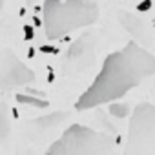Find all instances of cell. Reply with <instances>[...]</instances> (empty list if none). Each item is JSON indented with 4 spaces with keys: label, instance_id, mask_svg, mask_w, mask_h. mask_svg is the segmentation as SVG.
I'll use <instances>...</instances> for the list:
<instances>
[{
    "label": "cell",
    "instance_id": "obj_9",
    "mask_svg": "<svg viewBox=\"0 0 155 155\" xmlns=\"http://www.w3.org/2000/svg\"><path fill=\"white\" fill-rule=\"evenodd\" d=\"M17 102L18 104H26V106H33V108H48V101L31 93H18L17 95Z\"/></svg>",
    "mask_w": 155,
    "mask_h": 155
},
{
    "label": "cell",
    "instance_id": "obj_13",
    "mask_svg": "<svg viewBox=\"0 0 155 155\" xmlns=\"http://www.w3.org/2000/svg\"><path fill=\"white\" fill-rule=\"evenodd\" d=\"M151 8V0H142V2L137 6V11H140V13H144V11H148Z\"/></svg>",
    "mask_w": 155,
    "mask_h": 155
},
{
    "label": "cell",
    "instance_id": "obj_17",
    "mask_svg": "<svg viewBox=\"0 0 155 155\" xmlns=\"http://www.w3.org/2000/svg\"><path fill=\"white\" fill-rule=\"evenodd\" d=\"M26 155H33V153H26Z\"/></svg>",
    "mask_w": 155,
    "mask_h": 155
},
{
    "label": "cell",
    "instance_id": "obj_3",
    "mask_svg": "<svg viewBox=\"0 0 155 155\" xmlns=\"http://www.w3.org/2000/svg\"><path fill=\"white\" fill-rule=\"evenodd\" d=\"M113 148L111 135L73 124L49 146L46 155H113Z\"/></svg>",
    "mask_w": 155,
    "mask_h": 155
},
{
    "label": "cell",
    "instance_id": "obj_4",
    "mask_svg": "<svg viewBox=\"0 0 155 155\" xmlns=\"http://www.w3.org/2000/svg\"><path fill=\"white\" fill-rule=\"evenodd\" d=\"M124 155H155V106L140 102L131 113Z\"/></svg>",
    "mask_w": 155,
    "mask_h": 155
},
{
    "label": "cell",
    "instance_id": "obj_14",
    "mask_svg": "<svg viewBox=\"0 0 155 155\" xmlns=\"http://www.w3.org/2000/svg\"><path fill=\"white\" fill-rule=\"evenodd\" d=\"M40 51L42 53H57V48H53V46H40Z\"/></svg>",
    "mask_w": 155,
    "mask_h": 155
},
{
    "label": "cell",
    "instance_id": "obj_2",
    "mask_svg": "<svg viewBox=\"0 0 155 155\" xmlns=\"http://www.w3.org/2000/svg\"><path fill=\"white\" fill-rule=\"evenodd\" d=\"M97 18V0H44L42 6V26L49 40L62 38L75 29L93 24Z\"/></svg>",
    "mask_w": 155,
    "mask_h": 155
},
{
    "label": "cell",
    "instance_id": "obj_11",
    "mask_svg": "<svg viewBox=\"0 0 155 155\" xmlns=\"http://www.w3.org/2000/svg\"><path fill=\"white\" fill-rule=\"evenodd\" d=\"M130 106L128 104H120V102H111V106H110V113L113 115V117H119V119H122V117H128L130 115Z\"/></svg>",
    "mask_w": 155,
    "mask_h": 155
},
{
    "label": "cell",
    "instance_id": "obj_15",
    "mask_svg": "<svg viewBox=\"0 0 155 155\" xmlns=\"http://www.w3.org/2000/svg\"><path fill=\"white\" fill-rule=\"evenodd\" d=\"M2 8H4V0H0V11H2Z\"/></svg>",
    "mask_w": 155,
    "mask_h": 155
},
{
    "label": "cell",
    "instance_id": "obj_12",
    "mask_svg": "<svg viewBox=\"0 0 155 155\" xmlns=\"http://www.w3.org/2000/svg\"><path fill=\"white\" fill-rule=\"evenodd\" d=\"M22 31H24V38H26V40H33V38H35V29H33V26L26 24V26L22 28Z\"/></svg>",
    "mask_w": 155,
    "mask_h": 155
},
{
    "label": "cell",
    "instance_id": "obj_10",
    "mask_svg": "<svg viewBox=\"0 0 155 155\" xmlns=\"http://www.w3.org/2000/svg\"><path fill=\"white\" fill-rule=\"evenodd\" d=\"M64 119H66V113L57 111V113H51V115H46V117L35 120V124H44L42 128H48V126H55L57 122H60V120H64Z\"/></svg>",
    "mask_w": 155,
    "mask_h": 155
},
{
    "label": "cell",
    "instance_id": "obj_8",
    "mask_svg": "<svg viewBox=\"0 0 155 155\" xmlns=\"http://www.w3.org/2000/svg\"><path fill=\"white\" fill-rule=\"evenodd\" d=\"M11 135V110L0 102V142L8 140Z\"/></svg>",
    "mask_w": 155,
    "mask_h": 155
},
{
    "label": "cell",
    "instance_id": "obj_1",
    "mask_svg": "<svg viewBox=\"0 0 155 155\" xmlns=\"http://www.w3.org/2000/svg\"><path fill=\"white\" fill-rule=\"evenodd\" d=\"M155 73V57L137 42H128L124 49L106 57L93 84L77 101V110H90L124 97L142 81Z\"/></svg>",
    "mask_w": 155,
    "mask_h": 155
},
{
    "label": "cell",
    "instance_id": "obj_7",
    "mask_svg": "<svg viewBox=\"0 0 155 155\" xmlns=\"http://www.w3.org/2000/svg\"><path fill=\"white\" fill-rule=\"evenodd\" d=\"M120 18H122L124 28H126L133 37H137L139 40H148L146 22H144L142 18H139V17H135V15H131V13H122Z\"/></svg>",
    "mask_w": 155,
    "mask_h": 155
},
{
    "label": "cell",
    "instance_id": "obj_5",
    "mask_svg": "<svg viewBox=\"0 0 155 155\" xmlns=\"http://www.w3.org/2000/svg\"><path fill=\"white\" fill-rule=\"evenodd\" d=\"M35 73L6 46H0V90H17L33 82Z\"/></svg>",
    "mask_w": 155,
    "mask_h": 155
},
{
    "label": "cell",
    "instance_id": "obj_16",
    "mask_svg": "<svg viewBox=\"0 0 155 155\" xmlns=\"http://www.w3.org/2000/svg\"><path fill=\"white\" fill-rule=\"evenodd\" d=\"M26 2H28V4H35V2H37V0H26Z\"/></svg>",
    "mask_w": 155,
    "mask_h": 155
},
{
    "label": "cell",
    "instance_id": "obj_6",
    "mask_svg": "<svg viewBox=\"0 0 155 155\" xmlns=\"http://www.w3.org/2000/svg\"><path fill=\"white\" fill-rule=\"evenodd\" d=\"M95 46L97 40L93 35H82L77 38L64 58V71L66 73H82L95 64Z\"/></svg>",
    "mask_w": 155,
    "mask_h": 155
}]
</instances>
